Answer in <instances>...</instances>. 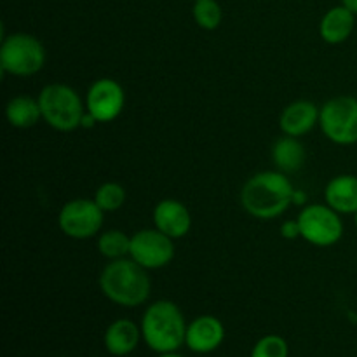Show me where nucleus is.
<instances>
[{
    "mask_svg": "<svg viewBox=\"0 0 357 357\" xmlns=\"http://www.w3.org/2000/svg\"><path fill=\"white\" fill-rule=\"evenodd\" d=\"M356 26V14L342 3V6L331 7L319 23V33L326 44L338 45L349 40Z\"/></svg>",
    "mask_w": 357,
    "mask_h": 357,
    "instance_id": "16",
    "label": "nucleus"
},
{
    "mask_svg": "<svg viewBox=\"0 0 357 357\" xmlns=\"http://www.w3.org/2000/svg\"><path fill=\"white\" fill-rule=\"evenodd\" d=\"M96 246L101 257H105L107 260H119V258L129 257L131 237L126 236L122 230L112 229L98 237Z\"/></svg>",
    "mask_w": 357,
    "mask_h": 357,
    "instance_id": "19",
    "label": "nucleus"
},
{
    "mask_svg": "<svg viewBox=\"0 0 357 357\" xmlns=\"http://www.w3.org/2000/svg\"><path fill=\"white\" fill-rule=\"evenodd\" d=\"M129 258L146 271H159L167 267L174 258V239L160 230L143 229L131 236Z\"/></svg>",
    "mask_w": 357,
    "mask_h": 357,
    "instance_id": "9",
    "label": "nucleus"
},
{
    "mask_svg": "<svg viewBox=\"0 0 357 357\" xmlns=\"http://www.w3.org/2000/svg\"><path fill=\"white\" fill-rule=\"evenodd\" d=\"M321 108L314 101L296 100L289 103L279 117V128L286 136L302 138L319 124Z\"/></svg>",
    "mask_w": 357,
    "mask_h": 357,
    "instance_id": "13",
    "label": "nucleus"
},
{
    "mask_svg": "<svg viewBox=\"0 0 357 357\" xmlns=\"http://www.w3.org/2000/svg\"><path fill=\"white\" fill-rule=\"evenodd\" d=\"M96 124H100V122H98L96 119H94L93 115H91L89 112L86 110V114H84V117H82V122H80V128L91 129V128H94V126H96Z\"/></svg>",
    "mask_w": 357,
    "mask_h": 357,
    "instance_id": "25",
    "label": "nucleus"
},
{
    "mask_svg": "<svg viewBox=\"0 0 357 357\" xmlns=\"http://www.w3.org/2000/svg\"><path fill=\"white\" fill-rule=\"evenodd\" d=\"M98 282L101 293L112 303L126 309L143 305L152 293L149 271L129 257L108 261L101 271Z\"/></svg>",
    "mask_w": 357,
    "mask_h": 357,
    "instance_id": "2",
    "label": "nucleus"
},
{
    "mask_svg": "<svg viewBox=\"0 0 357 357\" xmlns=\"http://www.w3.org/2000/svg\"><path fill=\"white\" fill-rule=\"evenodd\" d=\"M342 3H344L347 9H351L352 13H354L357 16V0H342Z\"/></svg>",
    "mask_w": 357,
    "mask_h": 357,
    "instance_id": "26",
    "label": "nucleus"
},
{
    "mask_svg": "<svg viewBox=\"0 0 357 357\" xmlns=\"http://www.w3.org/2000/svg\"><path fill=\"white\" fill-rule=\"evenodd\" d=\"M93 199L105 213H114L124 206L126 199H128V192L117 181H107V183L100 185L96 188Z\"/></svg>",
    "mask_w": 357,
    "mask_h": 357,
    "instance_id": "20",
    "label": "nucleus"
},
{
    "mask_svg": "<svg viewBox=\"0 0 357 357\" xmlns=\"http://www.w3.org/2000/svg\"><path fill=\"white\" fill-rule=\"evenodd\" d=\"M225 340V326L215 316H199L187 326L185 345L195 354H209Z\"/></svg>",
    "mask_w": 357,
    "mask_h": 357,
    "instance_id": "12",
    "label": "nucleus"
},
{
    "mask_svg": "<svg viewBox=\"0 0 357 357\" xmlns=\"http://www.w3.org/2000/svg\"><path fill=\"white\" fill-rule=\"evenodd\" d=\"M319 126L331 143L351 146L357 143V98L342 94L321 107Z\"/></svg>",
    "mask_w": 357,
    "mask_h": 357,
    "instance_id": "6",
    "label": "nucleus"
},
{
    "mask_svg": "<svg viewBox=\"0 0 357 357\" xmlns=\"http://www.w3.org/2000/svg\"><path fill=\"white\" fill-rule=\"evenodd\" d=\"M6 117L13 128L28 129L33 128L42 119L40 105L37 98L20 94V96L10 98L6 107Z\"/></svg>",
    "mask_w": 357,
    "mask_h": 357,
    "instance_id": "18",
    "label": "nucleus"
},
{
    "mask_svg": "<svg viewBox=\"0 0 357 357\" xmlns=\"http://www.w3.org/2000/svg\"><path fill=\"white\" fill-rule=\"evenodd\" d=\"M250 357H289V345L279 335H265L253 345Z\"/></svg>",
    "mask_w": 357,
    "mask_h": 357,
    "instance_id": "22",
    "label": "nucleus"
},
{
    "mask_svg": "<svg viewBox=\"0 0 357 357\" xmlns=\"http://www.w3.org/2000/svg\"><path fill=\"white\" fill-rule=\"evenodd\" d=\"M187 326L180 307L169 300L150 303L142 317V337L150 351L157 354L176 352L185 345Z\"/></svg>",
    "mask_w": 357,
    "mask_h": 357,
    "instance_id": "3",
    "label": "nucleus"
},
{
    "mask_svg": "<svg viewBox=\"0 0 357 357\" xmlns=\"http://www.w3.org/2000/svg\"><path fill=\"white\" fill-rule=\"evenodd\" d=\"M45 47L30 33H13L0 44V70L6 75L31 77L44 68Z\"/></svg>",
    "mask_w": 357,
    "mask_h": 357,
    "instance_id": "5",
    "label": "nucleus"
},
{
    "mask_svg": "<svg viewBox=\"0 0 357 357\" xmlns=\"http://www.w3.org/2000/svg\"><path fill=\"white\" fill-rule=\"evenodd\" d=\"M103 220L105 211L94 199H73L59 209L58 225L59 230L70 239L84 241L100 232Z\"/></svg>",
    "mask_w": 357,
    "mask_h": 357,
    "instance_id": "8",
    "label": "nucleus"
},
{
    "mask_svg": "<svg viewBox=\"0 0 357 357\" xmlns=\"http://www.w3.org/2000/svg\"><path fill=\"white\" fill-rule=\"evenodd\" d=\"M153 227L171 239H181L192 229V215L187 206L178 199H162L152 213Z\"/></svg>",
    "mask_w": 357,
    "mask_h": 357,
    "instance_id": "11",
    "label": "nucleus"
},
{
    "mask_svg": "<svg viewBox=\"0 0 357 357\" xmlns=\"http://www.w3.org/2000/svg\"><path fill=\"white\" fill-rule=\"evenodd\" d=\"M307 159V152L303 143L293 136H282L272 146V162L281 173H296L303 167Z\"/></svg>",
    "mask_w": 357,
    "mask_h": 357,
    "instance_id": "17",
    "label": "nucleus"
},
{
    "mask_svg": "<svg viewBox=\"0 0 357 357\" xmlns=\"http://www.w3.org/2000/svg\"><path fill=\"white\" fill-rule=\"evenodd\" d=\"M295 187L281 171H260L241 190L244 211L257 220H274L284 215L293 204Z\"/></svg>",
    "mask_w": 357,
    "mask_h": 357,
    "instance_id": "1",
    "label": "nucleus"
},
{
    "mask_svg": "<svg viewBox=\"0 0 357 357\" xmlns=\"http://www.w3.org/2000/svg\"><path fill=\"white\" fill-rule=\"evenodd\" d=\"M281 236L288 241H295L302 237V230H300L298 220H288L281 225Z\"/></svg>",
    "mask_w": 357,
    "mask_h": 357,
    "instance_id": "23",
    "label": "nucleus"
},
{
    "mask_svg": "<svg viewBox=\"0 0 357 357\" xmlns=\"http://www.w3.org/2000/svg\"><path fill=\"white\" fill-rule=\"evenodd\" d=\"M302 230V239L317 248L335 246L344 236L340 213L328 204H307L296 216Z\"/></svg>",
    "mask_w": 357,
    "mask_h": 357,
    "instance_id": "7",
    "label": "nucleus"
},
{
    "mask_svg": "<svg viewBox=\"0 0 357 357\" xmlns=\"http://www.w3.org/2000/svg\"><path fill=\"white\" fill-rule=\"evenodd\" d=\"M354 223H356V227H357V211L354 213Z\"/></svg>",
    "mask_w": 357,
    "mask_h": 357,
    "instance_id": "28",
    "label": "nucleus"
},
{
    "mask_svg": "<svg viewBox=\"0 0 357 357\" xmlns=\"http://www.w3.org/2000/svg\"><path fill=\"white\" fill-rule=\"evenodd\" d=\"M159 357H183V356L178 354V352H166V354H159Z\"/></svg>",
    "mask_w": 357,
    "mask_h": 357,
    "instance_id": "27",
    "label": "nucleus"
},
{
    "mask_svg": "<svg viewBox=\"0 0 357 357\" xmlns=\"http://www.w3.org/2000/svg\"><path fill=\"white\" fill-rule=\"evenodd\" d=\"M142 338V328L135 321L117 319L112 324H108L103 342L108 354L115 357H124L136 351Z\"/></svg>",
    "mask_w": 357,
    "mask_h": 357,
    "instance_id": "14",
    "label": "nucleus"
},
{
    "mask_svg": "<svg viewBox=\"0 0 357 357\" xmlns=\"http://www.w3.org/2000/svg\"><path fill=\"white\" fill-rule=\"evenodd\" d=\"M126 107V91L117 80L98 79L91 84L86 94V110L100 124L114 122Z\"/></svg>",
    "mask_w": 357,
    "mask_h": 357,
    "instance_id": "10",
    "label": "nucleus"
},
{
    "mask_svg": "<svg viewBox=\"0 0 357 357\" xmlns=\"http://www.w3.org/2000/svg\"><path fill=\"white\" fill-rule=\"evenodd\" d=\"M45 124L61 132L80 128L86 105L73 87L66 84H47L37 96Z\"/></svg>",
    "mask_w": 357,
    "mask_h": 357,
    "instance_id": "4",
    "label": "nucleus"
},
{
    "mask_svg": "<svg viewBox=\"0 0 357 357\" xmlns=\"http://www.w3.org/2000/svg\"><path fill=\"white\" fill-rule=\"evenodd\" d=\"M293 206H307V194L300 188H295V194H293Z\"/></svg>",
    "mask_w": 357,
    "mask_h": 357,
    "instance_id": "24",
    "label": "nucleus"
},
{
    "mask_svg": "<svg viewBox=\"0 0 357 357\" xmlns=\"http://www.w3.org/2000/svg\"><path fill=\"white\" fill-rule=\"evenodd\" d=\"M324 201L340 215H354L357 211L356 174H338L331 178L324 188Z\"/></svg>",
    "mask_w": 357,
    "mask_h": 357,
    "instance_id": "15",
    "label": "nucleus"
},
{
    "mask_svg": "<svg viewBox=\"0 0 357 357\" xmlns=\"http://www.w3.org/2000/svg\"><path fill=\"white\" fill-rule=\"evenodd\" d=\"M192 14L195 23L208 31L216 30L223 20V9L216 0H195Z\"/></svg>",
    "mask_w": 357,
    "mask_h": 357,
    "instance_id": "21",
    "label": "nucleus"
}]
</instances>
